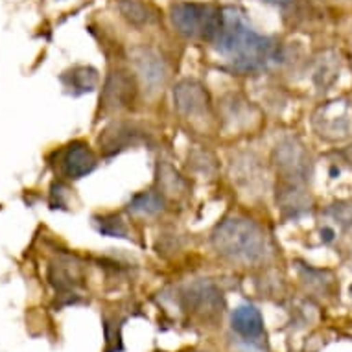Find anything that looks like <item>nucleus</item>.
<instances>
[{"instance_id":"nucleus-1","label":"nucleus","mask_w":352,"mask_h":352,"mask_svg":"<svg viewBox=\"0 0 352 352\" xmlns=\"http://www.w3.org/2000/svg\"><path fill=\"white\" fill-rule=\"evenodd\" d=\"M221 56L231 61L238 72H254L264 69L277 58V47L270 37L254 32L234 8H227L221 15V26L214 39Z\"/></svg>"},{"instance_id":"nucleus-2","label":"nucleus","mask_w":352,"mask_h":352,"mask_svg":"<svg viewBox=\"0 0 352 352\" xmlns=\"http://www.w3.org/2000/svg\"><path fill=\"white\" fill-rule=\"evenodd\" d=\"M210 240L212 248L232 262L254 264L270 254V242L264 229L245 218L223 219L214 229Z\"/></svg>"},{"instance_id":"nucleus-3","label":"nucleus","mask_w":352,"mask_h":352,"mask_svg":"<svg viewBox=\"0 0 352 352\" xmlns=\"http://www.w3.org/2000/svg\"><path fill=\"white\" fill-rule=\"evenodd\" d=\"M223 10L210 4L197 2H179L172 8V24L186 39L212 41L221 26Z\"/></svg>"},{"instance_id":"nucleus-4","label":"nucleus","mask_w":352,"mask_h":352,"mask_svg":"<svg viewBox=\"0 0 352 352\" xmlns=\"http://www.w3.org/2000/svg\"><path fill=\"white\" fill-rule=\"evenodd\" d=\"M308 155L302 146L295 139H284L275 148V164H277L284 185H300L308 175Z\"/></svg>"},{"instance_id":"nucleus-5","label":"nucleus","mask_w":352,"mask_h":352,"mask_svg":"<svg viewBox=\"0 0 352 352\" xmlns=\"http://www.w3.org/2000/svg\"><path fill=\"white\" fill-rule=\"evenodd\" d=\"M98 161L94 151L89 148V144L76 140L72 144H69L61 153V172L67 179H81L91 172H94Z\"/></svg>"},{"instance_id":"nucleus-6","label":"nucleus","mask_w":352,"mask_h":352,"mask_svg":"<svg viewBox=\"0 0 352 352\" xmlns=\"http://www.w3.org/2000/svg\"><path fill=\"white\" fill-rule=\"evenodd\" d=\"M173 102L183 115L190 116V118L201 116L210 104L207 91L203 89L201 83L194 80H185L177 83L175 91H173Z\"/></svg>"},{"instance_id":"nucleus-7","label":"nucleus","mask_w":352,"mask_h":352,"mask_svg":"<svg viewBox=\"0 0 352 352\" xmlns=\"http://www.w3.org/2000/svg\"><path fill=\"white\" fill-rule=\"evenodd\" d=\"M142 142V131L135 124L118 122L105 129L100 137V150L107 155H115L118 151H124L135 144Z\"/></svg>"},{"instance_id":"nucleus-8","label":"nucleus","mask_w":352,"mask_h":352,"mask_svg":"<svg viewBox=\"0 0 352 352\" xmlns=\"http://www.w3.org/2000/svg\"><path fill=\"white\" fill-rule=\"evenodd\" d=\"M231 327L245 343H253L256 345L262 336H264V319L262 314L251 305L238 306L232 312Z\"/></svg>"},{"instance_id":"nucleus-9","label":"nucleus","mask_w":352,"mask_h":352,"mask_svg":"<svg viewBox=\"0 0 352 352\" xmlns=\"http://www.w3.org/2000/svg\"><path fill=\"white\" fill-rule=\"evenodd\" d=\"M135 63H137V69H139V74L142 76L144 80V85L148 87V91H157L161 89L164 80H166V69H164V63L161 61V58L157 56L155 52L151 50H146V48H140L133 54Z\"/></svg>"},{"instance_id":"nucleus-10","label":"nucleus","mask_w":352,"mask_h":352,"mask_svg":"<svg viewBox=\"0 0 352 352\" xmlns=\"http://www.w3.org/2000/svg\"><path fill=\"white\" fill-rule=\"evenodd\" d=\"M188 305L196 314H203V316H214V314L221 312L219 308L223 305L221 300V294H219L216 286L208 283L194 284L186 295Z\"/></svg>"},{"instance_id":"nucleus-11","label":"nucleus","mask_w":352,"mask_h":352,"mask_svg":"<svg viewBox=\"0 0 352 352\" xmlns=\"http://www.w3.org/2000/svg\"><path fill=\"white\" fill-rule=\"evenodd\" d=\"M133 100V81L126 72H116L107 78L104 87V104L113 107H124Z\"/></svg>"},{"instance_id":"nucleus-12","label":"nucleus","mask_w":352,"mask_h":352,"mask_svg":"<svg viewBox=\"0 0 352 352\" xmlns=\"http://www.w3.org/2000/svg\"><path fill=\"white\" fill-rule=\"evenodd\" d=\"M100 76L96 69L93 67H76L63 76V83L67 89L72 91L74 96H81L85 93H93L96 85H98Z\"/></svg>"},{"instance_id":"nucleus-13","label":"nucleus","mask_w":352,"mask_h":352,"mask_svg":"<svg viewBox=\"0 0 352 352\" xmlns=\"http://www.w3.org/2000/svg\"><path fill=\"white\" fill-rule=\"evenodd\" d=\"M48 278L59 292H70L81 284L80 266H74L70 262H58V264L50 266Z\"/></svg>"},{"instance_id":"nucleus-14","label":"nucleus","mask_w":352,"mask_h":352,"mask_svg":"<svg viewBox=\"0 0 352 352\" xmlns=\"http://www.w3.org/2000/svg\"><path fill=\"white\" fill-rule=\"evenodd\" d=\"M118 12L133 26H146L153 21L150 6L142 0H118Z\"/></svg>"},{"instance_id":"nucleus-15","label":"nucleus","mask_w":352,"mask_h":352,"mask_svg":"<svg viewBox=\"0 0 352 352\" xmlns=\"http://www.w3.org/2000/svg\"><path fill=\"white\" fill-rule=\"evenodd\" d=\"M162 208H164L162 194L151 190L135 194L129 201V210L133 214H140V216H155V214L162 212Z\"/></svg>"},{"instance_id":"nucleus-16","label":"nucleus","mask_w":352,"mask_h":352,"mask_svg":"<svg viewBox=\"0 0 352 352\" xmlns=\"http://www.w3.org/2000/svg\"><path fill=\"white\" fill-rule=\"evenodd\" d=\"M94 226H96L100 234H104V236L129 238L126 223H124L120 216H116V214H105V216L94 218Z\"/></svg>"},{"instance_id":"nucleus-17","label":"nucleus","mask_w":352,"mask_h":352,"mask_svg":"<svg viewBox=\"0 0 352 352\" xmlns=\"http://www.w3.org/2000/svg\"><path fill=\"white\" fill-rule=\"evenodd\" d=\"M321 236H323L324 242H332V240H334V231H332V229H323Z\"/></svg>"},{"instance_id":"nucleus-18","label":"nucleus","mask_w":352,"mask_h":352,"mask_svg":"<svg viewBox=\"0 0 352 352\" xmlns=\"http://www.w3.org/2000/svg\"><path fill=\"white\" fill-rule=\"evenodd\" d=\"M266 2H270V4H277V6H286L292 0H266Z\"/></svg>"}]
</instances>
